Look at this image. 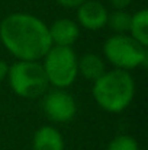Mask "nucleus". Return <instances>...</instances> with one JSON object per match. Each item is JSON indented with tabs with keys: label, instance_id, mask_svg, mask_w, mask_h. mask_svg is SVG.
I'll return each instance as SVG.
<instances>
[{
	"label": "nucleus",
	"instance_id": "1",
	"mask_svg": "<svg viewBox=\"0 0 148 150\" xmlns=\"http://www.w3.org/2000/svg\"><path fill=\"white\" fill-rule=\"evenodd\" d=\"M0 41L16 60L39 61L52 47L48 25L29 13H12L0 22Z\"/></svg>",
	"mask_w": 148,
	"mask_h": 150
},
{
	"label": "nucleus",
	"instance_id": "2",
	"mask_svg": "<svg viewBox=\"0 0 148 150\" xmlns=\"http://www.w3.org/2000/svg\"><path fill=\"white\" fill-rule=\"evenodd\" d=\"M93 99L109 114L123 112L135 96V80L126 70L113 69L105 71L93 82Z\"/></svg>",
	"mask_w": 148,
	"mask_h": 150
},
{
	"label": "nucleus",
	"instance_id": "3",
	"mask_svg": "<svg viewBox=\"0 0 148 150\" xmlns=\"http://www.w3.org/2000/svg\"><path fill=\"white\" fill-rule=\"evenodd\" d=\"M6 79L9 80V86L13 93L25 99L42 96L49 86L44 67L39 61L18 60L9 66Z\"/></svg>",
	"mask_w": 148,
	"mask_h": 150
},
{
	"label": "nucleus",
	"instance_id": "4",
	"mask_svg": "<svg viewBox=\"0 0 148 150\" xmlns=\"http://www.w3.org/2000/svg\"><path fill=\"white\" fill-rule=\"evenodd\" d=\"M103 54L115 69L126 71L145 67L148 61L147 47L126 34H113L109 37L103 44Z\"/></svg>",
	"mask_w": 148,
	"mask_h": 150
},
{
	"label": "nucleus",
	"instance_id": "5",
	"mask_svg": "<svg viewBox=\"0 0 148 150\" xmlns=\"http://www.w3.org/2000/svg\"><path fill=\"white\" fill-rule=\"evenodd\" d=\"M79 57L71 47L52 45L44 55V71L54 89L70 88L79 76Z\"/></svg>",
	"mask_w": 148,
	"mask_h": 150
},
{
	"label": "nucleus",
	"instance_id": "6",
	"mask_svg": "<svg viewBox=\"0 0 148 150\" xmlns=\"http://www.w3.org/2000/svg\"><path fill=\"white\" fill-rule=\"evenodd\" d=\"M42 109L49 121L68 122L77 114V102L74 96L64 89H54L45 95L42 100Z\"/></svg>",
	"mask_w": 148,
	"mask_h": 150
},
{
	"label": "nucleus",
	"instance_id": "7",
	"mask_svg": "<svg viewBox=\"0 0 148 150\" xmlns=\"http://www.w3.org/2000/svg\"><path fill=\"white\" fill-rule=\"evenodd\" d=\"M109 12L97 0H86L77 7V23L87 31H99L106 26Z\"/></svg>",
	"mask_w": 148,
	"mask_h": 150
},
{
	"label": "nucleus",
	"instance_id": "8",
	"mask_svg": "<svg viewBox=\"0 0 148 150\" xmlns=\"http://www.w3.org/2000/svg\"><path fill=\"white\" fill-rule=\"evenodd\" d=\"M49 37L52 41V45H61V47H71L79 38H80V26L76 21H71L68 18H61L52 22L48 26Z\"/></svg>",
	"mask_w": 148,
	"mask_h": 150
},
{
	"label": "nucleus",
	"instance_id": "9",
	"mask_svg": "<svg viewBox=\"0 0 148 150\" xmlns=\"http://www.w3.org/2000/svg\"><path fill=\"white\" fill-rule=\"evenodd\" d=\"M62 134L52 125L39 127L32 137V150H64Z\"/></svg>",
	"mask_w": 148,
	"mask_h": 150
},
{
	"label": "nucleus",
	"instance_id": "10",
	"mask_svg": "<svg viewBox=\"0 0 148 150\" xmlns=\"http://www.w3.org/2000/svg\"><path fill=\"white\" fill-rule=\"evenodd\" d=\"M79 74H81L86 80L95 82L106 71V64L103 58L96 52H86L77 60Z\"/></svg>",
	"mask_w": 148,
	"mask_h": 150
},
{
	"label": "nucleus",
	"instance_id": "11",
	"mask_svg": "<svg viewBox=\"0 0 148 150\" xmlns=\"http://www.w3.org/2000/svg\"><path fill=\"white\" fill-rule=\"evenodd\" d=\"M129 35L137 40L144 47H148V10L141 9L137 13L131 15Z\"/></svg>",
	"mask_w": 148,
	"mask_h": 150
},
{
	"label": "nucleus",
	"instance_id": "12",
	"mask_svg": "<svg viewBox=\"0 0 148 150\" xmlns=\"http://www.w3.org/2000/svg\"><path fill=\"white\" fill-rule=\"evenodd\" d=\"M106 25L115 32V34H125L129 31L131 25V15L125 9H116L112 13L107 15Z\"/></svg>",
	"mask_w": 148,
	"mask_h": 150
},
{
	"label": "nucleus",
	"instance_id": "13",
	"mask_svg": "<svg viewBox=\"0 0 148 150\" xmlns=\"http://www.w3.org/2000/svg\"><path fill=\"white\" fill-rule=\"evenodd\" d=\"M106 150H140V144L132 136L121 134L109 142Z\"/></svg>",
	"mask_w": 148,
	"mask_h": 150
},
{
	"label": "nucleus",
	"instance_id": "14",
	"mask_svg": "<svg viewBox=\"0 0 148 150\" xmlns=\"http://www.w3.org/2000/svg\"><path fill=\"white\" fill-rule=\"evenodd\" d=\"M60 6H62V7H65V9H77L83 1H86V0H55Z\"/></svg>",
	"mask_w": 148,
	"mask_h": 150
},
{
	"label": "nucleus",
	"instance_id": "15",
	"mask_svg": "<svg viewBox=\"0 0 148 150\" xmlns=\"http://www.w3.org/2000/svg\"><path fill=\"white\" fill-rule=\"evenodd\" d=\"M109 1L115 9H126L132 3V0H109Z\"/></svg>",
	"mask_w": 148,
	"mask_h": 150
},
{
	"label": "nucleus",
	"instance_id": "16",
	"mask_svg": "<svg viewBox=\"0 0 148 150\" xmlns=\"http://www.w3.org/2000/svg\"><path fill=\"white\" fill-rule=\"evenodd\" d=\"M7 71H9V64H7L4 60L0 58V83H1L3 80H6Z\"/></svg>",
	"mask_w": 148,
	"mask_h": 150
}]
</instances>
